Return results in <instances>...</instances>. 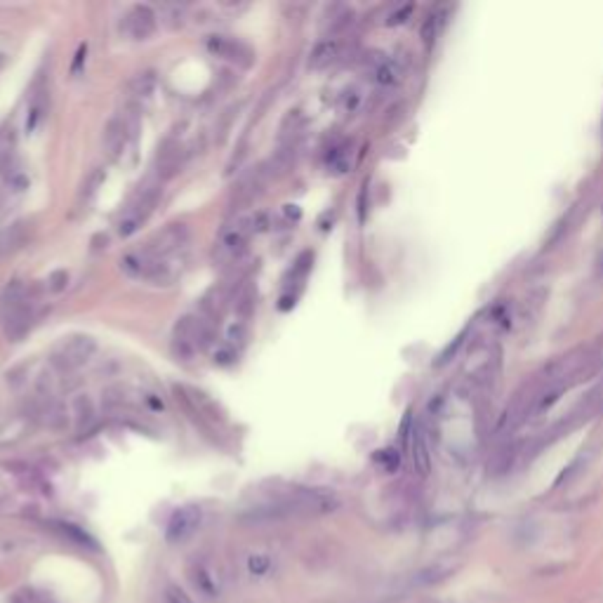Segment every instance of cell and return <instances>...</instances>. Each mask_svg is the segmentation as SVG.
I'll list each match as a JSON object with an SVG mask.
<instances>
[{"instance_id": "5b68a950", "label": "cell", "mask_w": 603, "mask_h": 603, "mask_svg": "<svg viewBox=\"0 0 603 603\" xmlns=\"http://www.w3.org/2000/svg\"><path fill=\"white\" fill-rule=\"evenodd\" d=\"M201 526V509L198 507H182L170 516V523H167L165 538L167 542H184L191 535L196 533V528Z\"/></svg>"}, {"instance_id": "ba28073f", "label": "cell", "mask_w": 603, "mask_h": 603, "mask_svg": "<svg viewBox=\"0 0 603 603\" xmlns=\"http://www.w3.org/2000/svg\"><path fill=\"white\" fill-rule=\"evenodd\" d=\"M130 132L125 127V121L123 118H111L109 123L104 125V132H101V146H104L106 156L109 159H118L125 149V142H127Z\"/></svg>"}, {"instance_id": "9a60e30c", "label": "cell", "mask_w": 603, "mask_h": 603, "mask_svg": "<svg viewBox=\"0 0 603 603\" xmlns=\"http://www.w3.org/2000/svg\"><path fill=\"white\" fill-rule=\"evenodd\" d=\"M156 85H159V78H156V71H139L137 76L130 81V92L137 99H146L154 94Z\"/></svg>"}, {"instance_id": "603a6c76", "label": "cell", "mask_w": 603, "mask_h": 603, "mask_svg": "<svg viewBox=\"0 0 603 603\" xmlns=\"http://www.w3.org/2000/svg\"><path fill=\"white\" fill-rule=\"evenodd\" d=\"M311 259H314L311 252H302V255L297 257L295 267H292V276H295V278H304L309 269H311Z\"/></svg>"}, {"instance_id": "7402d4cb", "label": "cell", "mask_w": 603, "mask_h": 603, "mask_svg": "<svg viewBox=\"0 0 603 603\" xmlns=\"http://www.w3.org/2000/svg\"><path fill=\"white\" fill-rule=\"evenodd\" d=\"M165 601L167 603H194L191 601V596L184 591L182 587H177V584H167L165 589Z\"/></svg>"}, {"instance_id": "277c9868", "label": "cell", "mask_w": 603, "mask_h": 603, "mask_svg": "<svg viewBox=\"0 0 603 603\" xmlns=\"http://www.w3.org/2000/svg\"><path fill=\"white\" fill-rule=\"evenodd\" d=\"M189 243V227L187 224H167L165 229L156 231L149 238L144 252L154 259H167L174 252H179L184 245Z\"/></svg>"}, {"instance_id": "e0dca14e", "label": "cell", "mask_w": 603, "mask_h": 603, "mask_svg": "<svg viewBox=\"0 0 603 603\" xmlns=\"http://www.w3.org/2000/svg\"><path fill=\"white\" fill-rule=\"evenodd\" d=\"M255 300H257V292L252 290V287H247L245 292H241V295L236 297V304H234L236 316L243 320V323L252 316V314H255Z\"/></svg>"}, {"instance_id": "2e32d148", "label": "cell", "mask_w": 603, "mask_h": 603, "mask_svg": "<svg viewBox=\"0 0 603 603\" xmlns=\"http://www.w3.org/2000/svg\"><path fill=\"white\" fill-rule=\"evenodd\" d=\"M73 415H76V427H78V429L88 427L90 422L94 420L92 401H90L88 396H76V398H73Z\"/></svg>"}, {"instance_id": "3957f363", "label": "cell", "mask_w": 603, "mask_h": 603, "mask_svg": "<svg viewBox=\"0 0 603 603\" xmlns=\"http://www.w3.org/2000/svg\"><path fill=\"white\" fill-rule=\"evenodd\" d=\"M159 198H161V187H146L139 191V194L134 196V201L125 207L123 217L118 219V234H121L123 238L137 234L139 227H142L151 212H154Z\"/></svg>"}, {"instance_id": "7a4b0ae2", "label": "cell", "mask_w": 603, "mask_h": 603, "mask_svg": "<svg viewBox=\"0 0 603 603\" xmlns=\"http://www.w3.org/2000/svg\"><path fill=\"white\" fill-rule=\"evenodd\" d=\"M97 351V342L90 335H73L69 340H64L61 345L54 349L50 363L59 370V373H73V370L83 368L90 358Z\"/></svg>"}, {"instance_id": "8992f818", "label": "cell", "mask_w": 603, "mask_h": 603, "mask_svg": "<svg viewBox=\"0 0 603 603\" xmlns=\"http://www.w3.org/2000/svg\"><path fill=\"white\" fill-rule=\"evenodd\" d=\"M205 45L215 57L231 59L241 66H250L252 59H255V54H252V50L247 48V45H243L241 41H234V38H227V36H210Z\"/></svg>"}, {"instance_id": "ac0fdd59", "label": "cell", "mask_w": 603, "mask_h": 603, "mask_svg": "<svg viewBox=\"0 0 603 603\" xmlns=\"http://www.w3.org/2000/svg\"><path fill=\"white\" fill-rule=\"evenodd\" d=\"M227 340H229V347H243L245 340H247V328L243 320H236V323L229 325L227 330Z\"/></svg>"}, {"instance_id": "4fadbf2b", "label": "cell", "mask_w": 603, "mask_h": 603, "mask_svg": "<svg viewBox=\"0 0 603 603\" xmlns=\"http://www.w3.org/2000/svg\"><path fill=\"white\" fill-rule=\"evenodd\" d=\"M31 231L29 222H14L12 227H8L5 231H0V255H8V252L17 250L21 243L26 241Z\"/></svg>"}, {"instance_id": "52a82bcc", "label": "cell", "mask_w": 603, "mask_h": 603, "mask_svg": "<svg viewBox=\"0 0 603 603\" xmlns=\"http://www.w3.org/2000/svg\"><path fill=\"white\" fill-rule=\"evenodd\" d=\"M156 26H159L156 12L151 8H146V5H134V8L130 10V14L125 17V31L134 41H146V38H151L156 33Z\"/></svg>"}, {"instance_id": "83f0119b", "label": "cell", "mask_w": 603, "mask_h": 603, "mask_svg": "<svg viewBox=\"0 0 603 603\" xmlns=\"http://www.w3.org/2000/svg\"><path fill=\"white\" fill-rule=\"evenodd\" d=\"M280 309H283V311H287V309L290 307H295V295H283L280 297V304H278Z\"/></svg>"}, {"instance_id": "30bf717a", "label": "cell", "mask_w": 603, "mask_h": 603, "mask_svg": "<svg viewBox=\"0 0 603 603\" xmlns=\"http://www.w3.org/2000/svg\"><path fill=\"white\" fill-rule=\"evenodd\" d=\"M410 458H413L415 469L420 471L422 476L429 474L431 453H429V445H427V438H425V429H422L420 425H413V429H410Z\"/></svg>"}, {"instance_id": "ffe728a7", "label": "cell", "mask_w": 603, "mask_h": 603, "mask_svg": "<svg viewBox=\"0 0 603 603\" xmlns=\"http://www.w3.org/2000/svg\"><path fill=\"white\" fill-rule=\"evenodd\" d=\"M269 568H272V559H269L267 554H252L250 559H247V571L252 575H264L269 573Z\"/></svg>"}, {"instance_id": "7c38bea8", "label": "cell", "mask_w": 603, "mask_h": 603, "mask_svg": "<svg viewBox=\"0 0 603 603\" xmlns=\"http://www.w3.org/2000/svg\"><path fill=\"white\" fill-rule=\"evenodd\" d=\"M340 48L342 45L337 43L335 38L320 41L316 48L311 50V54H309V66H311V69H325V66H330L332 61L340 57Z\"/></svg>"}, {"instance_id": "9c48e42d", "label": "cell", "mask_w": 603, "mask_h": 603, "mask_svg": "<svg viewBox=\"0 0 603 603\" xmlns=\"http://www.w3.org/2000/svg\"><path fill=\"white\" fill-rule=\"evenodd\" d=\"M245 247H247V229L234 227L222 236V241H219L217 245V255L222 262H231V259H238L243 255Z\"/></svg>"}, {"instance_id": "44dd1931", "label": "cell", "mask_w": 603, "mask_h": 603, "mask_svg": "<svg viewBox=\"0 0 603 603\" xmlns=\"http://www.w3.org/2000/svg\"><path fill=\"white\" fill-rule=\"evenodd\" d=\"M104 182V170H94L92 174L88 177V182L83 184V191H81V198H90V196H94V191L99 189V184Z\"/></svg>"}, {"instance_id": "5bb4252c", "label": "cell", "mask_w": 603, "mask_h": 603, "mask_svg": "<svg viewBox=\"0 0 603 603\" xmlns=\"http://www.w3.org/2000/svg\"><path fill=\"white\" fill-rule=\"evenodd\" d=\"M373 81L377 85H385V88H391L401 81V69L394 64L391 59H380L373 69Z\"/></svg>"}, {"instance_id": "d4e9b609", "label": "cell", "mask_w": 603, "mask_h": 603, "mask_svg": "<svg viewBox=\"0 0 603 603\" xmlns=\"http://www.w3.org/2000/svg\"><path fill=\"white\" fill-rule=\"evenodd\" d=\"M66 283H69V274H66V272H54L48 278V287L52 292H61L66 287Z\"/></svg>"}, {"instance_id": "6da1fadb", "label": "cell", "mask_w": 603, "mask_h": 603, "mask_svg": "<svg viewBox=\"0 0 603 603\" xmlns=\"http://www.w3.org/2000/svg\"><path fill=\"white\" fill-rule=\"evenodd\" d=\"M31 304L26 300V287L19 280L5 285L3 295H0V323L8 340H21L31 328Z\"/></svg>"}, {"instance_id": "4316f807", "label": "cell", "mask_w": 603, "mask_h": 603, "mask_svg": "<svg viewBox=\"0 0 603 603\" xmlns=\"http://www.w3.org/2000/svg\"><path fill=\"white\" fill-rule=\"evenodd\" d=\"M85 54H88V45H81L76 52V59H73V66H71V73L73 76H78L83 69V61H85Z\"/></svg>"}, {"instance_id": "8fae6325", "label": "cell", "mask_w": 603, "mask_h": 603, "mask_svg": "<svg viewBox=\"0 0 603 603\" xmlns=\"http://www.w3.org/2000/svg\"><path fill=\"white\" fill-rule=\"evenodd\" d=\"M179 144L174 142V139H165L161 146H159V156H156V163H159V174L163 179L172 177V174H177L179 165H182V161H179Z\"/></svg>"}, {"instance_id": "484cf974", "label": "cell", "mask_w": 603, "mask_h": 603, "mask_svg": "<svg viewBox=\"0 0 603 603\" xmlns=\"http://www.w3.org/2000/svg\"><path fill=\"white\" fill-rule=\"evenodd\" d=\"M377 460L385 462V467H387L389 471L396 469V467H398V455L394 453V450H382V453L377 455Z\"/></svg>"}, {"instance_id": "d6986e66", "label": "cell", "mask_w": 603, "mask_h": 603, "mask_svg": "<svg viewBox=\"0 0 603 603\" xmlns=\"http://www.w3.org/2000/svg\"><path fill=\"white\" fill-rule=\"evenodd\" d=\"M172 354H174V358H177V360H189V358H194L196 347L191 345V342L182 340V337H174V340H172Z\"/></svg>"}, {"instance_id": "cb8c5ba5", "label": "cell", "mask_w": 603, "mask_h": 603, "mask_svg": "<svg viewBox=\"0 0 603 603\" xmlns=\"http://www.w3.org/2000/svg\"><path fill=\"white\" fill-rule=\"evenodd\" d=\"M215 363L217 365H234L236 363V349L229 347V345L219 347L215 351Z\"/></svg>"}]
</instances>
